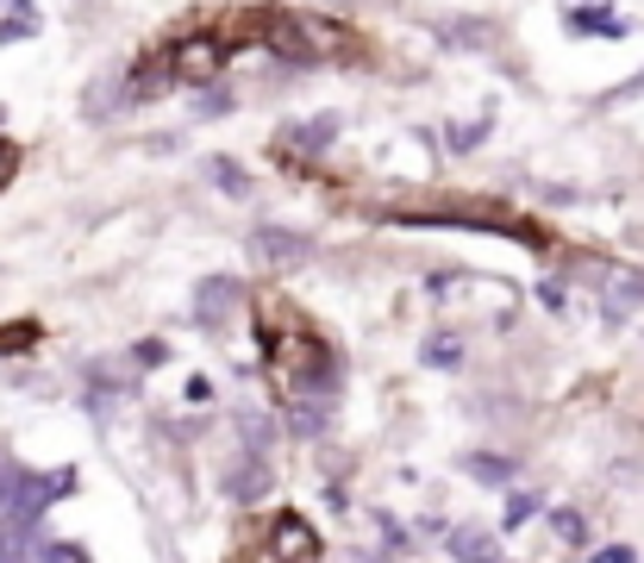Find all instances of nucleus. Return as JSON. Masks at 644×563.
I'll return each mask as SVG.
<instances>
[{"instance_id":"f257e3e1","label":"nucleus","mask_w":644,"mask_h":563,"mask_svg":"<svg viewBox=\"0 0 644 563\" xmlns=\"http://www.w3.org/2000/svg\"><path fill=\"white\" fill-rule=\"evenodd\" d=\"M238 308H245V282L238 276H207L195 288V320L200 326H220V320H232Z\"/></svg>"},{"instance_id":"f03ea898","label":"nucleus","mask_w":644,"mask_h":563,"mask_svg":"<svg viewBox=\"0 0 644 563\" xmlns=\"http://www.w3.org/2000/svg\"><path fill=\"white\" fill-rule=\"evenodd\" d=\"M250 251L263 257V263H275V270H295V263H307V257H313V245H307L300 232L263 226V232H257V238H250Z\"/></svg>"},{"instance_id":"7ed1b4c3","label":"nucleus","mask_w":644,"mask_h":563,"mask_svg":"<svg viewBox=\"0 0 644 563\" xmlns=\"http://www.w3.org/2000/svg\"><path fill=\"white\" fill-rule=\"evenodd\" d=\"M632 308H644V276L639 270H614L607 276V320H626Z\"/></svg>"},{"instance_id":"20e7f679","label":"nucleus","mask_w":644,"mask_h":563,"mask_svg":"<svg viewBox=\"0 0 644 563\" xmlns=\"http://www.w3.org/2000/svg\"><path fill=\"white\" fill-rule=\"evenodd\" d=\"M463 470H470L475 483H488V488H513V476H520V463L500 458V451H470V458H463Z\"/></svg>"},{"instance_id":"39448f33","label":"nucleus","mask_w":644,"mask_h":563,"mask_svg":"<svg viewBox=\"0 0 644 563\" xmlns=\"http://www.w3.org/2000/svg\"><path fill=\"white\" fill-rule=\"evenodd\" d=\"M450 558L457 563H507L495 551V538L488 533H470V526H463V533H450Z\"/></svg>"},{"instance_id":"423d86ee","label":"nucleus","mask_w":644,"mask_h":563,"mask_svg":"<svg viewBox=\"0 0 644 563\" xmlns=\"http://www.w3.org/2000/svg\"><path fill=\"white\" fill-rule=\"evenodd\" d=\"M570 26H575V32H600V38H620L626 20L614 13V7H575V13H570Z\"/></svg>"},{"instance_id":"0eeeda50","label":"nucleus","mask_w":644,"mask_h":563,"mask_svg":"<svg viewBox=\"0 0 644 563\" xmlns=\"http://www.w3.org/2000/svg\"><path fill=\"white\" fill-rule=\"evenodd\" d=\"M425 363H432V370H457V363H463V338L457 333H432L425 338Z\"/></svg>"},{"instance_id":"6e6552de","label":"nucleus","mask_w":644,"mask_h":563,"mask_svg":"<svg viewBox=\"0 0 644 563\" xmlns=\"http://www.w3.org/2000/svg\"><path fill=\"white\" fill-rule=\"evenodd\" d=\"M332 132H338V120L325 113V120H307V126L288 132V145H300V151H325V145H332Z\"/></svg>"},{"instance_id":"1a4fd4ad","label":"nucleus","mask_w":644,"mask_h":563,"mask_svg":"<svg viewBox=\"0 0 644 563\" xmlns=\"http://www.w3.org/2000/svg\"><path fill=\"white\" fill-rule=\"evenodd\" d=\"M207 176L220 182L225 195H245L250 182H245V170H238V163H232V157H213V170H207Z\"/></svg>"},{"instance_id":"9d476101","label":"nucleus","mask_w":644,"mask_h":563,"mask_svg":"<svg viewBox=\"0 0 644 563\" xmlns=\"http://www.w3.org/2000/svg\"><path fill=\"white\" fill-rule=\"evenodd\" d=\"M550 526H557V538H564V545H589V526H582V513L557 508V513H550Z\"/></svg>"},{"instance_id":"9b49d317","label":"nucleus","mask_w":644,"mask_h":563,"mask_svg":"<svg viewBox=\"0 0 644 563\" xmlns=\"http://www.w3.org/2000/svg\"><path fill=\"white\" fill-rule=\"evenodd\" d=\"M538 513V495H507V526H525Z\"/></svg>"},{"instance_id":"f8f14e48","label":"nucleus","mask_w":644,"mask_h":563,"mask_svg":"<svg viewBox=\"0 0 644 563\" xmlns=\"http://www.w3.org/2000/svg\"><path fill=\"white\" fill-rule=\"evenodd\" d=\"M538 301H545V308H550V313H564V308H570V288H564V282L550 276V282H545V288H538Z\"/></svg>"},{"instance_id":"ddd939ff","label":"nucleus","mask_w":644,"mask_h":563,"mask_svg":"<svg viewBox=\"0 0 644 563\" xmlns=\"http://www.w3.org/2000/svg\"><path fill=\"white\" fill-rule=\"evenodd\" d=\"M20 545H25V533H7V526H0V563H20Z\"/></svg>"},{"instance_id":"4468645a","label":"nucleus","mask_w":644,"mask_h":563,"mask_svg":"<svg viewBox=\"0 0 644 563\" xmlns=\"http://www.w3.org/2000/svg\"><path fill=\"white\" fill-rule=\"evenodd\" d=\"M600 563H632V551H626V545H614V551H600Z\"/></svg>"}]
</instances>
